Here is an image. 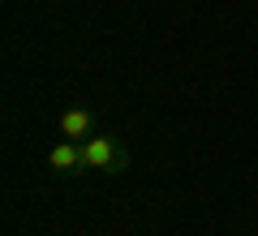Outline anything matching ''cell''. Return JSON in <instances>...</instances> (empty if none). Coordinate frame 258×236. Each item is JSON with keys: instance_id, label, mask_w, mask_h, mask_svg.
I'll list each match as a JSON object with an SVG mask.
<instances>
[{"instance_id": "6da1fadb", "label": "cell", "mask_w": 258, "mask_h": 236, "mask_svg": "<svg viewBox=\"0 0 258 236\" xmlns=\"http://www.w3.org/2000/svg\"><path fill=\"white\" fill-rule=\"evenodd\" d=\"M82 159H86V172L112 176V172H120V168L129 164V150L120 146L116 133H95V137L82 142Z\"/></svg>"}, {"instance_id": "7a4b0ae2", "label": "cell", "mask_w": 258, "mask_h": 236, "mask_svg": "<svg viewBox=\"0 0 258 236\" xmlns=\"http://www.w3.org/2000/svg\"><path fill=\"white\" fill-rule=\"evenodd\" d=\"M47 168L60 176H82L86 172V159H82V142H56L52 150H47Z\"/></svg>"}, {"instance_id": "3957f363", "label": "cell", "mask_w": 258, "mask_h": 236, "mask_svg": "<svg viewBox=\"0 0 258 236\" xmlns=\"http://www.w3.org/2000/svg\"><path fill=\"white\" fill-rule=\"evenodd\" d=\"M60 137L64 142H86V137H95V112L82 108V103L64 108L60 112Z\"/></svg>"}]
</instances>
